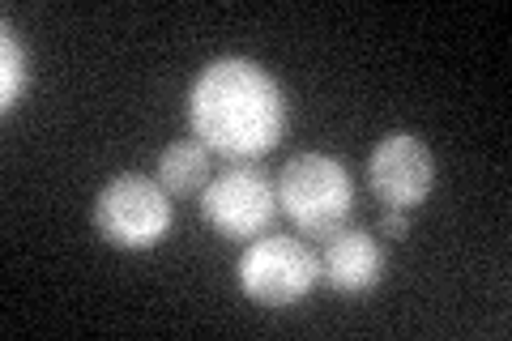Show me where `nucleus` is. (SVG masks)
Wrapping results in <instances>:
<instances>
[{
  "mask_svg": "<svg viewBox=\"0 0 512 341\" xmlns=\"http://www.w3.org/2000/svg\"><path fill=\"white\" fill-rule=\"evenodd\" d=\"M214 180V167H210V150L188 137V141H175L158 158V184L167 188V197H192V192H205V184Z\"/></svg>",
  "mask_w": 512,
  "mask_h": 341,
  "instance_id": "8",
  "label": "nucleus"
},
{
  "mask_svg": "<svg viewBox=\"0 0 512 341\" xmlns=\"http://www.w3.org/2000/svg\"><path fill=\"white\" fill-rule=\"evenodd\" d=\"M94 231L111 248L141 252L154 248L171 231V197L163 184L146 175H116L99 197H94Z\"/></svg>",
  "mask_w": 512,
  "mask_h": 341,
  "instance_id": "3",
  "label": "nucleus"
},
{
  "mask_svg": "<svg viewBox=\"0 0 512 341\" xmlns=\"http://www.w3.org/2000/svg\"><path fill=\"white\" fill-rule=\"evenodd\" d=\"M384 273V252L380 243L355 231V226H338L325 239V252H320V278L342 295H359V290H372Z\"/></svg>",
  "mask_w": 512,
  "mask_h": 341,
  "instance_id": "7",
  "label": "nucleus"
},
{
  "mask_svg": "<svg viewBox=\"0 0 512 341\" xmlns=\"http://www.w3.org/2000/svg\"><path fill=\"white\" fill-rule=\"evenodd\" d=\"M406 231H410L406 209H384V218H380V235H384V239H406Z\"/></svg>",
  "mask_w": 512,
  "mask_h": 341,
  "instance_id": "10",
  "label": "nucleus"
},
{
  "mask_svg": "<svg viewBox=\"0 0 512 341\" xmlns=\"http://www.w3.org/2000/svg\"><path fill=\"white\" fill-rule=\"evenodd\" d=\"M201 214L222 239H256L278 214V188L252 162H235L205 184Z\"/></svg>",
  "mask_w": 512,
  "mask_h": 341,
  "instance_id": "5",
  "label": "nucleus"
},
{
  "mask_svg": "<svg viewBox=\"0 0 512 341\" xmlns=\"http://www.w3.org/2000/svg\"><path fill=\"white\" fill-rule=\"evenodd\" d=\"M188 124L205 150L231 162H256L282 141L286 99L256 60L222 56L188 90Z\"/></svg>",
  "mask_w": 512,
  "mask_h": 341,
  "instance_id": "1",
  "label": "nucleus"
},
{
  "mask_svg": "<svg viewBox=\"0 0 512 341\" xmlns=\"http://www.w3.org/2000/svg\"><path fill=\"white\" fill-rule=\"evenodd\" d=\"M316 282H320V256L291 235L252 239L244 261H239V286L261 307H291L308 299Z\"/></svg>",
  "mask_w": 512,
  "mask_h": 341,
  "instance_id": "4",
  "label": "nucleus"
},
{
  "mask_svg": "<svg viewBox=\"0 0 512 341\" xmlns=\"http://www.w3.org/2000/svg\"><path fill=\"white\" fill-rule=\"evenodd\" d=\"M278 209L295 222L299 235L329 239L350 218L355 180L329 154H295L278 175Z\"/></svg>",
  "mask_w": 512,
  "mask_h": 341,
  "instance_id": "2",
  "label": "nucleus"
},
{
  "mask_svg": "<svg viewBox=\"0 0 512 341\" xmlns=\"http://www.w3.org/2000/svg\"><path fill=\"white\" fill-rule=\"evenodd\" d=\"M0 60H5V69H0V107L13 111L22 103V94H26L30 69H26V47H22L18 35H13L9 22L0 26Z\"/></svg>",
  "mask_w": 512,
  "mask_h": 341,
  "instance_id": "9",
  "label": "nucleus"
},
{
  "mask_svg": "<svg viewBox=\"0 0 512 341\" xmlns=\"http://www.w3.org/2000/svg\"><path fill=\"white\" fill-rule=\"evenodd\" d=\"M431 184H436V158H431L423 137L389 133L376 141L372 158H367V188L389 209L423 205Z\"/></svg>",
  "mask_w": 512,
  "mask_h": 341,
  "instance_id": "6",
  "label": "nucleus"
}]
</instances>
